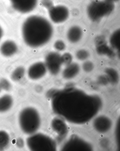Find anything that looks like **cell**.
Segmentation results:
<instances>
[{"mask_svg": "<svg viewBox=\"0 0 120 151\" xmlns=\"http://www.w3.org/2000/svg\"><path fill=\"white\" fill-rule=\"evenodd\" d=\"M27 139V146L30 150L33 151L46 150L48 148V138L43 134H34Z\"/></svg>", "mask_w": 120, "mask_h": 151, "instance_id": "277c9868", "label": "cell"}, {"mask_svg": "<svg viewBox=\"0 0 120 151\" xmlns=\"http://www.w3.org/2000/svg\"><path fill=\"white\" fill-rule=\"evenodd\" d=\"M12 8L21 13H28L33 10L38 0H10Z\"/></svg>", "mask_w": 120, "mask_h": 151, "instance_id": "52a82bcc", "label": "cell"}, {"mask_svg": "<svg viewBox=\"0 0 120 151\" xmlns=\"http://www.w3.org/2000/svg\"><path fill=\"white\" fill-rule=\"evenodd\" d=\"M83 70L87 72H90L94 68V65L91 62L86 61L83 63Z\"/></svg>", "mask_w": 120, "mask_h": 151, "instance_id": "ffe728a7", "label": "cell"}, {"mask_svg": "<svg viewBox=\"0 0 120 151\" xmlns=\"http://www.w3.org/2000/svg\"><path fill=\"white\" fill-rule=\"evenodd\" d=\"M9 135L4 131H0V150H3L8 146L9 143Z\"/></svg>", "mask_w": 120, "mask_h": 151, "instance_id": "9a60e30c", "label": "cell"}, {"mask_svg": "<svg viewBox=\"0 0 120 151\" xmlns=\"http://www.w3.org/2000/svg\"><path fill=\"white\" fill-rule=\"evenodd\" d=\"M13 103L12 98L8 94H5L0 97V112H4L10 110Z\"/></svg>", "mask_w": 120, "mask_h": 151, "instance_id": "8fae6325", "label": "cell"}, {"mask_svg": "<svg viewBox=\"0 0 120 151\" xmlns=\"http://www.w3.org/2000/svg\"><path fill=\"white\" fill-rule=\"evenodd\" d=\"M47 9L51 19L54 23H62L66 21L69 17L68 8L63 5L54 6L52 5Z\"/></svg>", "mask_w": 120, "mask_h": 151, "instance_id": "5b68a950", "label": "cell"}, {"mask_svg": "<svg viewBox=\"0 0 120 151\" xmlns=\"http://www.w3.org/2000/svg\"><path fill=\"white\" fill-rule=\"evenodd\" d=\"M110 45L116 50H119L120 43V30H116L111 35L110 39Z\"/></svg>", "mask_w": 120, "mask_h": 151, "instance_id": "4fadbf2b", "label": "cell"}, {"mask_svg": "<svg viewBox=\"0 0 120 151\" xmlns=\"http://www.w3.org/2000/svg\"><path fill=\"white\" fill-rule=\"evenodd\" d=\"M80 67L77 63H71L70 64L67 65L63 73L67 76H73L78 73Z\"/></svg>", "mask_w": 120, "mask_h": 151, "instance_id": "7c38bea8", "label": "cell"}, {"mask_svg": "<svg viewBox=\"0 0 120 151\" xmlns=\"http://www.w3.org/2000/svg\"><path fill=\"white\" fill-rule=\"evenodd\" d=\"M3 35V30L2 29L1 26H0V40H1V38L2 37Z\"/></svg>", "mask_w": 120, "mask_h": 151, "instance_id": "7402d4cb", "label": "cell"}, {"mask_svg": "<svg viewBox=\"0 0 120 151\" xmlns=\"http://www.w3.org/2000/svg\"><path fill=\"white\" fill-rule=\"evenodd\" d=\"M19 122L22 131L24 133H35L40 125V119L37 110L32 107L23 109L19 114Z\"/></svg>", "mask_w": 120, "mask_h": 151, "instance_id": "7a4b0ae2", "label": "cell"}, {"mask_svg": "<svg viewBox=\"0 0 120 151\" xmlns=\"http://www.w3.org/2000/svg\"><path fill=\"white\" fill-rule=\"evenodd\" d=\"M83 35V31L81 28L78 26H73L68 30L67 37L70 42L76 43L80 40Z\"/></svg>", "mask_w": 120, "mask_h": 151, "instance_id": "30bf717a", "label": "cell"}, {"mask_svg": "<svg viewBox=\"0 0 120 151\" xmlns=\"http://www.w3.org/2000/svg\"><path fill=\"white\" fill-rule=\"evenodd\" d=\"M24 41L32 48H38L46 44L53 35L52 25L45 18L37 15L27 18L22 28Z\"/></svg>", "mask_w": 120, "mask_h": 151, "instance_id": "6da1fadb", "label": "cell"}, {"mask_svg": "<svg viewBox=\"0 0 120 151\" xmlns=\"http://www.w3.org/2000/svg\"><path fill=\"white\" fill-rule=\"evenodd\" d=\"M2 90V89L1 88V87H0V92L1 91V90Z\"/></svg>", "mask_w": 120, "mask_h": 151, "instance_id": "cb8c5ba5", "label": "cell"}, {"mask_svg": "<svg viewBox=\"0 0 120 151\" xmlns=\"http://www.w3.org/2000/svg\"><path fill=\"white\" fill-rule=\"evenodd\" d=\"M25 70L24 67L19 66L16 68L11 74V79L14 81H20L24 76Z\"/></svg>", "mask_w": 120, "mask_h": 151, "instance_id": "5bb4252c", "label": "cell"}, {"mask_svg": "<svg viewBox=\"0 0 120 151\" xmlns=\"http://www.w3.org/2000/svg\"><path fill=\"white\" fill-rule=\"evenodd\" d=\"M114 8L113 2L108 0H95L88 5L87 13L92 21H98L111 13Z\"/></svg>", "mask_w": 120, "mask_h": 151, "instance_id": "3957f363", "label": "cell"}, {"mask_svg": "<svg viewBox=\"0 0 120 151\" xmlns=\"http://www.w3.org/2000/svg\"><path fill=\"white\" fill-rule=\"evenodd\" d=\"M18 47L14 42L7 40L3 42L0 47V52L5 57H10L17 52Z\"/></svg>", "mask_w": 120, "mask_h": 151, "instance_id": "9c48e42d", "label": "cell"}, {"mask_svg": "<svg viewBox=\"0 0 120 151\" xmlns=\"http://www.w3.org/2000/svg\"><path fill=\"white\" fill-rule=\"evenodd\" d=\"M17 146L19 148H22L24 147V142L23 139L22 138H18L16 141Z\"/></svg>", "mask_w": 120, "mask_h": 151, "instance_id": "44dd1931", "label": "cell"}, {"mask_svg": "<svg viewBox=\"0 0 120 151\" xmlns=\"http://www.w3.org/2000/svg\"><path fill=\"white\" fill-rule=\"evenodd\" d=\"M45 63L47 70L52 74L59 72L63 63L61 56L55 52H50L47 55Z\"/></svg>", "mask_w": 120, "mask_h": 151, "instance_id": "8992f818", "label": "cell"}, {"mask_svg": "<svg viewBox=\"0 0 120 151\" xmlns=\"http://www.w3.org/2000/svg\"><path fill=\"white\" fill-rule=\"evenodd\" d=\"M47 70L45 63L38 62L32 64L29 67L28 71V76L31 79H39L45 75Z\"/></svg>", "mask_w": 120, "mask_h": 151, "instance_id": "ba28073f", "label": "cell"}, {"mask_svg": "<svg viewBox=\"0 0 120 151\" xmlns=\"http://www.w3.org/2000/svg\"><path fill=\"white\" fill-rule=\"evenodd\" d=\"M54 46L56 50L60 51L64 50L65 48V44L61 40L56 41L54 43Z\"/></svg>", "mask_w": 120, "mask_h": 151, "instance_id": "d6986e66", "label": "cell"}, {"mask_svg": "<svg viewBox=\"0 0 120 151\" xmlns=\"http://www.w3.org/2000/svg\"><path fill=\"white\" fill-rule=\"evenodd\" d=\"M0 87L2 90L9 91L11 88V85L8 80L5 78H2L0 79Z\"/></svg>", "mask_w": 120, "mask_h": 151, "instance_id": "e0dca14e", "label": "cell"}, {"mask_svg": "<svg viewBox=\"0 0 120 151\" xmlns=\"http://www.w3.org/2000/svg\"><path fill=\"white\" fill-rule=\"evenodd\" d=\"M61 59L63 63L67 65L72 63V57L70 53H66L61 56Z\"/></svg>", "mask_w": 120, "mask_h": 151, "instance_id": "ac0fdd59", "label": "cell"}, {"mask_svg": "<svg viewBox=\"0 0 120 151\" xmlns=\"http://www.w3.org/2000/svg\"><path fill=\"white\" fill-rule=\"evenodd\" d=\"M108 1H111L114 2V1H119V0H108Z\"/></svg>", "mask_w": 120, "mask_h": 151, "instance_id": "603a6c76", "label": "cell"}, {"mask_svg": "<svg viewBox=\"0 0 120 151\" xmlns=\"http://www.w3.org/2000/svg\"><path fill=\"white\" fill-rule=\"evenodd\" d=\"M89 52L84 50H80L76 53V57L78 60L81 61H84L89 57Z\"/></svg>", "mask_w": 120, "mask_h": 151, "instance_id": "2e32d148", "label": "cell"}]
</instances>
